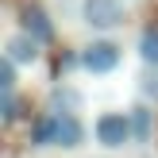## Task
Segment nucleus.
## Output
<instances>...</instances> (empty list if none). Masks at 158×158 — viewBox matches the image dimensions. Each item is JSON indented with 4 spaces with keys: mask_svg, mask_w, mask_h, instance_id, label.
<instances>
[{
    "mask_svg": "<svg viewBox=\"0 0 158 158\" xmlns=\"http://www.w3.org/2000/svg\"><path fill=\"white\" fill-rule=\"evenodd\" d=\"M81 139H85V127L73 112H50L31 127V143L35 147H66V151H73V147H81Z\"/></svg>",
    "mask_w": 158,
    "mask_h": 158,
    "instance_id": "f257e3e1",
    "label": "nucleus"
},
{
    "mask_svg": "<svg viewBox=\"0 0 158 158\" xmlns=\"http://www.w3.org/2000/svg\"><path fill=\"white\" fill-rule=\"evenodd\" d=\"M81 15H85V23H89L93 31H116L123 19H127L120 0H85Z\"/></svg>",
    "mask_w": 158,
    "mask_h": 158,
    "instance_id": "f03ea898",
    "label": "nucleus"
},
{
    "mask_svg": "<svg viewBox=\"0 0 158 158\" xmlns=\"http://www.w3.org/2000/svg\"><path fill=\"white\" fill-rule=\"evenodd\" d=\"M93 131H97V143L100 147H123V143L135 139V131H131V116H123V112H104Z\"/></svg>",
    "mask_w": 158,
    "mask_h": 158,
    "instance_id": "7ed1b4c3",
    "label": "nucleus"
},
{
    "mask_svg": "<svg viewBox=\"0 0 158 158\" xmlns=\"http://www.w3.org/2000/svg\"><path fill=\"white\" fill-rule=\"evenodd\" d=\"M81 66L89 69V73H112L116 66H120V46L108 43V39H100V43H89L81 54Z\"/></svg>",
    "mask_w": 158,
    "mask_h": 158,
    "instance_id": "20e7f679",
    "label": "nucleus"
},
{
    "mask_svg": "<svg viewBox=\"0 0 158 158\" xmlns=\"http://www.w3.org/2000/svg\"><path fill=\"white\" fill-rule=\"evenodd\" d=\"M39 46H43L39 39H31L27 31H19V35H12L4 43V58H12L15 66H31V62L39 58Z\"/></svg>",
    "mask_w": 158,
    "mask_h": 158,
    "instance_id": "39448f33",
    "label": "nucleus"
},
{
    "mask_svg": "<svg viewBox=\"0 0 158 158\" xmlns=\"http://www.w3.org/2000/svg\"><path fill=\"white\" fill-rule=\"evenodd\" d=\"M23 31H27L31 39H39V43H46V39L54 35V27L46 23V12H43V8H35V4L23 8Z\"/></svg>",
    "mask_w": 158,
    "mask_h": 158,
    "instance_id": "423d86ee",
    "label": "nucleus"
},
{
    "mask_svg": "<svg viewBox=\"0 0 158 158\" xmlns=\"http://www.w3.org/2000/svg\"><path fill=\"white\" fill-rule=\"evenodd\" d=\"M139 54H143L147 66L158 69V27H147L143 31V39H139Z\"/></svg>",
    "mask_w": 158,
    "mask_h": 158,
    "instance_id": "0eeeda50",
    "label": "nucleus"
},
{
    "mask_svg": "<svg viewBox=\"0 0 158 158\" xmlns=\"http://www.w3.org/2000/svg\"><path fill=\"white\" fill-rule=\"evenodd\" d=\"M131 131H135V143H147L151 139V108H131Z\"/></svg>",
    "mask_w": 158,
    "mask_h": 158,
    "instance_id": "6e6552de",
    "label": "nucleus"
},
{
    "mask_svg": "<svg viewBox=\"0 0 158 158\" xmlns=\"http://www.w3.org/2000/svg\"><path fill=\"white\" fill-rule=\"evenodd\" d=\"M81 108V97L73 89H54V112H77Z\"/></svg>",
    "mask_w": 158,
    "mask_h": 158,
    "instance_id": "1a4fd4ad",
    "label": "nucleus"
},
{
    "mask_svg": "<svg viewBox=\"0 0 158 158\" xmlns=\"http://www.w3.org/2000/svg\"><path fill=\"white\" fill-rule=\"evenodd\" d=\"M0 116H4V123L19 120V100H15V93H0Z\"/></svg>",
    "mask_w": 158,
    "mask_h": 158,
    "instance_id": "9d476101",
    "label": "nucleus"
},
{
    "mask_svg": "<svg viewBox=\"0 0 158 158\" xmlns=\"http://www.w3.org/2000/svg\"><path fill=\"white\" fill-rule=\"evenodd\" d=\"M0 93H15V62L0 58Z\"/></svg>",
    "mask_w": 158,
    "mask_h": 158,
    "instance_id": "9b49d317",
    "label": "nucleus"
},
{
    "mask_svg": "<svg viewBox=\"0 0 158 158\" xmlns=\"http://www.w3.org/2000/svg\"><path fill=\"white\" fill-rule=\"evenodd\" d=\"M143 97H154V100H158V69L143 77Z\"/></svg>",
    "mask_w": 158,
    "mask_h": 158,
    "instance_id": "f8f14e48",
    "label": "nucleus"
}]
</instances>
